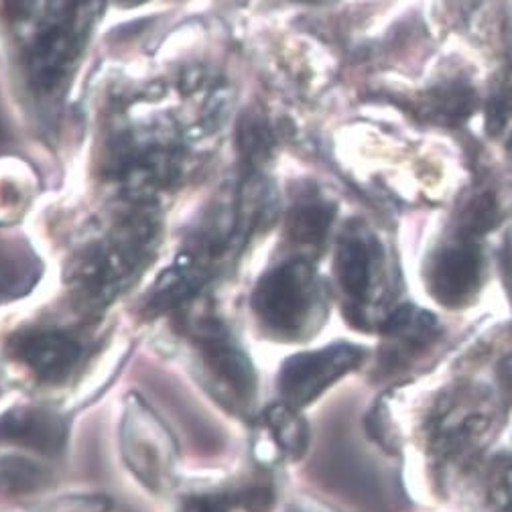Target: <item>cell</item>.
<instances>
[{"label":"cell","mask_w":512,"mask_h":512,"mask_svg":"<svg viewBox=\"0 0 512 512\" xmlns=\"http://www.w3.org/2000/svg\"><path fill=\"white\" fill-rule=\"evenodd\" d=\"M480 256L472 246L443 250L431 267L429 287L433 297L450 307L464 305L480 287Z\"/></svg>","instance_id":"obj_3"},{"label":"cell","mask_w":512,"mask_h":512,"mask_svg":"<svg viewBox=\"0 0 512 512\" xmlns=\"http://www.w3.org/2000/svg\"><path fill=\"white\" fill-rule=\"evenodd\" d=\"M269 427L275 433V439L281 443V447L289 454L299 456L303 452L305 445V427L303 421L295 417V409L293 407H281L271 411L269 415Z\"/></svg>","instance_id":"obj_9"},{"label":"cell","mask_w":512,"mask_h":512,"mask_svg":"<svg viewBox=\"0 0 512 512\" xmlns=\"http://www.w3.org/2000/svg\"><path fill=\"white\" fill-rule=\"evenodd\" d=\"M19 358L43 380H59L66 376L80 358V346L55 332H39L25 336L17 346Z\"/></svg>","instance_id":"obj_4"},{"label":"cell","mask_w":512,"mask_h":512,"mask_svg":"<svg viewBox=\"0 0 512 512\" xmlns=\"http://www.w3.org/2000/svg\"><path fill=\"white\" fill-rule=\"evenodd\" d=\"M204 362L218 389L236 405H246L252 395V368L246 358L222 338H206Z\"/></svg>","instance_id":"obj_6"},{"label":"cell","mask_w":512,"mask_h":512,"mask_svg":"<svg viewBox=\"0 0 512 512\" xmlns=\"http://www.w3.org/2000/svg\"><path fill=\"white\" fill-rule=\"evenodd\" d=\"M332 212L322 204H305L293 212L291 236L299 244H319L330 228Z\"/></svg>","instance_id":"obj_8"},{"label":"cell","mask_w":512,"mask_h":512,"mask_svg":"<svg viewBox=\"0 0 512 512\" xmlns=\"http://www.w3.org/2000/svg\"><path fill=\"white\" fill-rule=\"evenodd\" d=\"M0 478L11 490H33L39 484V470L29 462H5L0 468Z\"/></svg>","instance_id":"obj_10"},{"label":"cell","mask_w":512,"mask_h":512,"mask_svg":"<svg viewBox=\"0 0 512 512\" xmlns=\"http://www.w3.org/2000/svg\"><path fill=\"white\" fill-rule=\"evenodd\" d=\"M0 439L39 452H57L66 441V429L59 417L49 411L21 409L0 421Z\"/></svg>","instance_id":"obj_5"},{"label":"cell","mask_w":512,"mask_h":512,"mask_svg":"<svg viewBox=\"0 0 512 512\" xmlns=\"http://www.w3.org/2000/svg\"><path fill=\"white\" fill-rule=\"evenodd\" d=\"M362 362V350L348 344L328 346L291 358L281 370V391L289 407L299 409Z\"/></svg>","instance_id":"obj_2"},{"label":"cell","mask_w":512,"mask_h":512,"mask_svg":"<svg viewBox=\"0 0 512 512\" xmlns=\"http://www.w3.org/2000/svg\"><path fill=\"white\" fill-rule=\"evenodd\" d=\"M338 279L352 299H362L370 283V254L360 240H346L338 252Z\"/></svg>","instance_id":"obj_7"},{"label":"cell","mask_w":512,"mask_h":512,"mask_svg":"<svg viewBox=\"0 0 512 512\" xmlns=\"http://www.w3.org/2000/svg\"><path fill=\"white\" fill-rule=\"evenodd\" d=\"M185 512H226V504L218 498H198L185 506Z\"/></svg>","instance_id":"obj_11"},{"label":"cell","mask_w":512,"mask_h":512,"mask_svg":"<svg viewBox=\"0 0 512 512\" xmlns=\"http://www.w3.org/2000/svg\"><path fill=\"white\" fill-rule=\"evenodd\" d=\"M315 305L313 275L303 263L269 273L254 291V309L275 334L295 336L307 326Z\"/></svg>","instance_id":"obj_1"}]
</instances>
